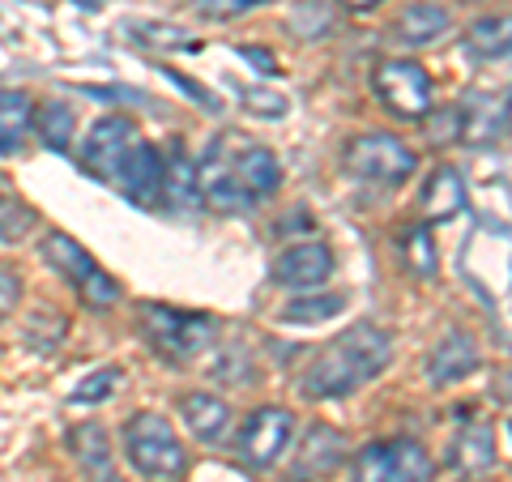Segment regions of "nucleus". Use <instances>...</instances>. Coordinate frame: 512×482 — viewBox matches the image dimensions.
Listing matches in <instances>:
<instances>
[{
  "label": "nucleus",
  "instance_id": "f257e3e1",
  "mask_svg": "<svg viewBox=\"0 0 512 482\" xmlns=\"http://www.w3.org/2000/svg\"><path fill=\"white\" fill-rule=\"evenodd\" d=\"M278 180V158L265 146L239 141L235 133L210 141V150L197 167V192L214 210H248V205L265 201L278 188Z\"/></svg>",
  "mask_w": 512,
  "mask_h": 482
},
{
  "label": "nucleus",
  "instance_id": "f03ea898",
  "mask_svg": "<svg viewBox=\"0 0 512 482\" xmlns=\"http://www.w3.org/2000/svg\"><path fill=\"white\" fill-rule=\"evenodd\" d=\"M393 359V337L376 325H355L342 337L320 350L312 367L303 372V393L325 401V397H346L359 384H367L376 372H384V363Z\"/></svg>",
  "mask_w": 512,
  "mask_h": 482
},
{
  "label": "nucleus",
  "instance_id": "7ed1b4c3",
  "mask_svg": "<svg viewBox=\"0 0 512 482\" xmlns=\"http://www.w3.org/2000/svg\"><path fill=\"white\" fill-rule=\"evenodd\" d=\"M124 453L146 478L154 482H180L188 474V453L175 427L154 410H141L124 423Z\"/></svg>",
  "mask_w": 512,
  "mask_h": 482
},
{
  "label": "nucleus",
  "instance_id": "20e7f679",
  "mask_svg": "<svg viewBox=\"0 0 512 482\" xmlns=\"http://www.w3.org/2000/svg\"><path fill=\"white\" fill-rule=\"evenodd\" d=\"M346 167H350V175H359L367 184L397 188L414 175V150L389 133H367L346 146Z\"/></svg>",
  "mask_w": 512,
  "mask_h": 482
},
{
  "label": "nucleus",
  "instance_id": "39448f33",
  "mask_svg": "<svg viewBox=\"0 0 512 482\" xmlns=\"http://www.w3.org/2000/svg\"><path fill=\"white\" fill-rule=\"evenodd\" d=\"M141 329L150 333V346H158L171 359H188L205 350L218 333L214 316H188V312H171L163 303H146L141 308Z\"/></svg>",
  "mask_w": 512,
  "mask_h": 482
},
{
  "label": "nucleus",
  "instance_id": "423d86ee",
  "mask_svg": "<svg viewBox=\"0 0 512 482\" xmlns=\"http://www.w3.org/2000/svg\"><path fill=\"white\" fill-rule=\"evenodd\" d=\"M431 457L414 440H380L367 444L350 465V482H427Z\"/></svg>",
  "mask_w": 512,
  "mask_h": 482
},
{
  "label": "nucleus",
  "instance_id": "0eeeda50",
  "mask_svg": "<svg viewBox=\"0 0 512 482\" xmlns=\"http://www.w3.org/2000/svg\"><path fill=\"white\" fill-rule=\"evenodd\" d=\"M372 86L384 111H393L397 120H423L431 111V77L414 60H380Z\"/></svg>",
  "mask_w": 512,
  "mask_h": 482
},
{
  "label": "nucleus",
  "instance_id": "6e6552de",
  "mask_svg": "<svg viewBox=\"0 0 512 482\" xmlns=\"http://www.w3.org/2000/svg\"><path fill=\"white\" fill-rule=\"evenodd\" d=\"M291 436H295L291 410L265 406L244 423V431H239V457H244V465H252V470H265V465H274L286 453Z\"/></svg>",
  "mask_w": 512,
  "mask_h": 482
},
{
  "label": "nucleus",
  "instance_id": "1a4fd4ad",
  "mask_svg": "<svg viewBox=\"0 0 512 482\" xmlns=\"http://www.w3.org/2000/svg\"><path fill=\"white\" fill-rule=\"evenodd\" d=\"M137 124L124 116H103L99 124L86 133V150H82V171H90L94 180H116L120 163L128 158V150L137 146Z\"/></svg>",
  "mask_w": 512,
  "mask_h": 482
},
{
  "label": "nucleus",
  "instance_id": "9d476101",
  "mask_svg": "<svg viewBox=\"0 0 512 482\" xmlns=\"http://www.w3.org/2000/svg\"><path fill=\"white\" fill-rule=\"evenodd\" d=\"M111 184L133 205H141V210H154V201H163V154H158L150 141H137Z\"/></svg>",
  "mask_w": 512,
  "mask_h": 482
},
{
  "label": "nucleus",
  "instance_id": "9b49d317",
  "mask_svg": "<svg viewBox=\"0 0 512 482\" xmlns=\"http://www.w3.org/2000/svg\"><path fill=\"white\" fill-rule=\"evenodd\" d=\"M333 273V252L325 244H295L286 248L274 261V282L291 286V291H312V286H325V278Z\"/></svg>",
  "mask_w": 512,
  "mask_h": 482
},
{
  "label": "nucleus",
  "instance_id": "f8f14e48",
  "mask_svg": "<svg viewBox=\"0 0 512 482\" xmlns=\"http://www.w3.org/2000/svg\"><path fill=\"white\" fill-rule=\"evenodd\" d=\"M508 128L504 99H487V94H470L457 103V141L483 146V141H500Z\"/></svg>",
  "mask_w": 512,
  "mask_h": 482
},
{
  "label": "nucleus",
  "instance_id": "ddd939ff",
  "mask_svg": "<svg viewBox=\"0 0 512 482\" xmlns=\"http://www.w3.org/2000/svg\"><path fill=\"white\" fill-rule=\"evenodd\" d=\"M346 453V440H342V431L338 427H325V423H316L308 436H303L299 444V453H295V474L308 482V478H325L329 470H338V461Z\"/></svg>",
  "mask_w": 512,
  "mask_h": 482
},
{
  "label": "nucleus",
  "instance_id": "4468645a",
  "mask_svg": "<svg viewBox=\"0 0 512 482\" xmlns=\"http://www.w3.org/2000/svg\"><path fill=\"white\" fill-rule=\"evenodd\" d=\"M478 367V350L466 333H444L436 346H431V355H427V376L431 384H457V380H466L470 372Z\"/></svg>",
  "mask_w": 512,
  "mask_h": 482
},
{
  "label": "nucleus",
  "instance_id": "2eb2a0df",
  "mask_svg": "<svg viewBox=\"0 0 512 482\" xmlns=\"http://www.w3.org/2000/svg\"><path fill=\"white\" fill-rule=\"evenodd\" d=\"M466 210V180L457 167H436L423 184V218L427 222H448Z\"/></svg>",
  "mask_w": 512,
  "mask_h": 482
},
{
  "label": "nucleus",
  "instance_id": "dca6fc26",
  "mask_svg": "<svg viewBox=\"0 0 512 482\" xmlns=\"http://www.w3.org/2000/svg\"><path fill=\"white\" fill-rule=\"evenodd\" d=\"M180 410H184L188 431L197 440H205V444L222 440L227 436V427H231V406L222 397H214V393H188Z\"/></svg>",
  "mask_w": 512,
  "mask_h": 482
},
{
  "label": "nucleus",
  "instance_id": "f3484780",
  "mask_svg": "<svg viewBox=\"0 0 512 482\" xmlns=\"http://www.w3.org/2000/svg\"><path fill=\"white\" fill-rule=\"evenodd\" d=\"M69 444H73V453H77V461H82L90 482H116V470H111V444H107V431L99 423L73 427Z\"/></svg>",
  "mask_w": 512,
  "mask_h": 482
},
{
  "label": "nucleus",
  "instance_id": "a211bd4d",
  "mask_svg": "<svg viewBox=\"0 0 512 482\" xmlns=\"http://www.w3.org/2000/svg\"><path fill=\"white\" fill-rule=\"evenodd\" d=\"M43 261L52 265L56 273H64L69 282H77V286H82V282L90 278V273H99V265H94V256H90L82 244H73V239L64 235V231H52V235L43 239Z\"/></svg>",
  "mask_w": 512,
  "mask_h": 482
},
{
  "label": "nucleus",
  "instance_id": "6ab92c4d",
  "mask_svg": "<svg viewBox=\"0 0 512 482\" xmlns=\"http://www.w3.org/2000/svg\"><path fill=\"white\" fill-rule=\"evenodd\" d=\"M30 124H35V107L22 90H0V154H18L22 141L30 133Z\"/></svg>",
  "mask_w": 512,
  "mask_h": 482
},
{
  "label": "nucleus",
  "instance_id": "aec40b11",
  "mask_svg": "<svg viewBox=\"0 0 512 482\" xmlns=\"http://www.w3.org/2000/svg\"><path fill=\"white\" fill-rule=\"evenodd\" d=\"M393 30H397V39H402V43L423 47V43L440 39L448 30V13L440 5H431V0H414V5L402 9V18H397Z\"/></svg>",
  "mask_w": 512,
  "mask_h": 482
},
{
  "label": "nucleus",
  "instance_id": "412c9836",
  "mask_svg": "<svg viewBox=\"0 0 512 482\" xmlns=\"http://www.w3.org/2000/svg\"><path fill=\"white\" fill-rule=\"evenodd\" d=\"M197 197V167L188 163V154L180 141H171L167 146V163H163V201L171 205H184Z\"/></svg>",
  "mask_w": 512,
  "mask_h": 482
},
{
  "label": "nucleus",
  "instance_id": "4be33fe9",
  "mask_svg": "<svg viewBox=\"0 0 512 482\" xmlns=\"http://www.w3.org/2000/svg\"><path fill=\"white\" fill-rule=\"evenodd\" d=\"M453 465L461 474H478V470H491L495 465V436L491 427H466L453 444Z\"/></svg>",
  "mask_w": 512,
  "mask_h": 482
},
{
  "label": "nucleus",
  "instance_id": "5701e85b",
  "mask_svg": "<svg viewBox=\"0 0 512 482\" xmlns=\"http://www.w3.org/2000/svg\"><path fill=\"white\" fill-rule=\"evenodd\" d=\"M124 35L137 39V43H146V47H163V52H197V39H188V30L167 26V22L128 18V22H124Z\"/></svg>",
  "mask_w": 512,
  "mask_h": 482
},
{
  "label": "nucleus",
  "instance_id": "b1692460",
  "mask_svg": "<svg viewBox=\"0 0 512 482\" xmlns=\"http://www.w3.org/2000/svg\"><path fill=\"white\" fill-rule=\"evenodd\" d=\"M35 124H39V137H43V146H47V150H56V154L69 150L73 128H77L69 103H43V107H39V116H35Z\"/></svg>",
  "mask_w": 512,
  "mask_h": 482
},
{
  "label": "nucleus",
  "instance_id": "393cba45",
  "mask_svg": "<svg viewBox=\"0 0 512 482\" xmlns=\"http://www.w3.org/2000/svg\"><path fill=\"white\" fill-rule=\"evenodd\" d=\"M508 43H512L508 39V18H483V22H474L470 35H466L470 56H478V60H504Z\"/></svg>",
  "mask_w": 512,
  "mask_h": 482
},
{
  "label": "nucleus",
  "instance_id": "a878e982",
  "mask_svg": "<svg viewBox=\"0 0 512 482\" xmlns=\"http://www.w3.org/2000/svg\"><path fill=\"white\" fill-rule=\"evenodd\" d=\"M402 265L414 273V278H436V244H431V231L427 227H410L402 235Z\"/></svg>",
  "mask_w": 512,
  "mask_h": 482
},
{
  "label": "nucleus",
  "instance_id": "bb28decb",
  "mask_svg": "<svg viewBox=\"0 0 512 482\" xmlns=\"http://www.w3.org/2000/svg\"><path fill=\"white\" fill-rule=\"evenodd\" d=\"M342 308H346L342 295H303L286 303L282 320H291V325H320V320H333Z\"/></svg>",
  "mask_w": 512,
  "mask_h": 482
},
{
  "label": "nucleus",
  "instance_id": "cd10ccee",
  "mask_svg": "<svg viewBox=\"0 0 512 482\" xmlns=\"http://www.w3.org/2000/svg\"><path fill=\"white\" fill-rule=\"evenodd\" d=\"M64 316H52V312H35L30 316V325H26V342L39 350V355H52V350L60 346V337H64Z\"/></svg>",
  "mask_w": 512,
  "mask_h": 482
},
{
  "label": "nucleus",
  "instance_id": "c85d7f7f",
  "mask_svg": "<svg viewBox=\"0 0 512 482\" xmlns=\"http://www.w3.org/2000/svg\"><path fill=\"white\" fill-rule=\"evenodd\" d=\"M30 227H35V210H26V205L13 201V197L0 201V239H5V244L22 239Z\"/></svg>",
  "mask_w": 512,
  "mask_h": 482
},
{
  "label": "nucleus",
  "instance_id": "c756f323",
  "mask_svg": "<svg viewBox=\"0 0 512 482\" xmlns=\"http://www.w3.org/2000/svg\"><path fill=\"white\" fill-rule=\"evenodd\" d=\"M120 367H103V372H94L86 384H77V389H73V406H90V401H103L111 389H116V384H120Z\"/></svg>",
  "mask_w": 512,
  "mask_h": 482
},
{
  "label": "nucleus",
  "instance_id": "7c9ffc66",
  "mask_svg": "<svg viewBox=\"0 0 512 482\" xmlns=\"http://www.w3.org/2000/svg\"><path fill=\"white\" fill-rule=\"evenodd\" d=\"M82 295L90 308H107V303H116L120 299V286L107 278V273H90V278L82 282Z\"/></svg>",
  "mask_w": 512,
  "mask_h": 482
},
{
  "label": "nucleus",
  "instance_id": "2f4dec72",
  "mask_svg": "<svg viewBox=\"0 0 512 482\" xmlns=\"http://www.w3.org/2000/svg\"><path fill=\"white\" fill-rule=\"evenodd\" d=\"M427 137L436 141V146H448V141H457V107L427 111Z\"/></svg>",
  "mask_w": 512,
  "mask_h": 482
},
{
  "label": "nucleus",
  "instance_id": "473e14b6",
  "mask_svg": "<svg viewBox=\"0 0 512 482\" xmlns=\"http://www.w3.org/2000/svg\"><path fill=\"white\" fill-rule=\"evenodd\" d=\"M22 303V278L9 265H0V320H9Z\"/></svg>",
  "mask_w": 512,
  "mask_h": 482
},
{
  "label": "nucleus",
  "instance_id": "72a5a7b5",
  "mask_svg": "<svg viewBox=\"0 0 512 482\" xmlns=\"http://www.w3.org/2000/svg\"><path fill=\"white\" fill-rule=\"evenodd\" d=\"M244 99H248V107L256 111V116H286V99L282 94H261V90H244Z\"/></svg>",
  "mask_w": 512,
  "mask_h": 482
},
{
  "label": "nucleus",
  "instance_id": "f704fd0d",
  "mask_svg": "<svg viewBox=\"0 0 512 482\" xmlns=\"http://www.w3.org/2000/svg\"><path fill=\"white\" fill-rule=\"evenodd\" d=\"M167 77H171V82H175V86H180L184 94H192V99H197V103H201L205 111H222V103L214 99V94H210V90H201L197 82H188V77H180V73H171V69H167Z\"/></svg>",
  "mask_w": 512,
  "mask_h": 482
},
{
  "label": "nucleus",
  "instance_id": "c9c22d12",
  "mask_svg": "<svg viewBox=\"0 0 512 482\" xmlns=\"http://www.w3.org/2000/svg\"><path fill=\"white\" fill-rule=\"evenodd\" d=\"M239 56H248L252 64H265L261 73H278V64H274V56H269V52H256V47H239Z\"/></svg>",
  "mask_w": 512,
  "mask_h": 482
},
{
  "label": "nucleus",
  "instance_id": "e433bc0d",
  "mask_svg": "<svg viewBox=\"0 0 512 482\" xmlns=\"http://www.w3.org/2000/svg\"><path fill=\"white\" fill-rule=\"evenodd\" d=\"M342 5H350V9H376L380 0H342Z\"/></svg>",
  "mask_w": 512,
  "mask_h": 482
},
{
  "label": "nucleus",
  "instance_id": "4c0bfd02",
  "mask_svg": "<svg viewBox=\"0 0 512 482\" xmlns=\"http://www.w3.org/2000/svg\"><path fill=\"white\" fill-rule=\"evenodd\" d=\"M77 9H103V0H73Z\"/></svg>",
  "mask_w": 512,
  "mask_h": 482
}]
</instances>
